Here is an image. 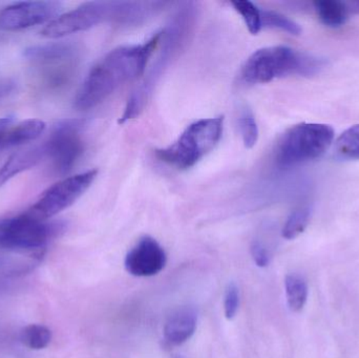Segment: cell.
Returning <instances> with one entry per match:
<instances>
[{
    "label": "cell",
    "instance_id": "obj_1",
    "mask_svg": "<svg viewBox=\"0 0 359 358\" xmlns=\"http://www.w3.org/2000/svg\"><path fill=\"white\" fill-rule=\"evenodd\" d=\"M161 32L139 46H120L105 55L90 69L75 99L79 111L94 109L122 85L143 75L147 63L159 48Z\"/></svg>",
    "mask_w": 359,
    "mask_h": 358
},
{
    "label": "cell",
    "instance_id": "obj_2",
    "mask_svg": "<svg viewBox=\"0 0 359 358\" xmlns=\"http://www.w3.org/2000/svg\"><path fill=\"white\" fill-rule=\"evenodd\" d=\"M196 8H198L194 2H185L182 4L168 27L161 31L159 55L142 83L128 98L123 115L120 118V123L139 117L144 111L158 82L191 39L198 17Z\"/></svg>",
    "mask_w": 359,
    "mask_h": 358
},
{
    "label": "cell",
    "instance_id": "obj_3",
    "mask_svg": "<svg viewBox=\"0 0 359 358\" xmlns=\"http://www.w3.org/2000/svg\"><path fill=\"white\" fill-rule=\"evenodd\" d=\"M23 57L31 69L36 88L44 94L67 90L75 79L81 50L73 42H53L25 48Z\"/></svg>",
    "mask_w": 359,
    "mask_h": 358
},
{
    "label": "cell",
    "instance_id": "obj_4",
    "mask_svg": "<svg viewBox=\"0 0 359 358\" xmlns=\"http://www.w3.org/2000/svg\"><path fill=\"white\" fill-rule=\"evenodd\" d=\"M322 62L288 46H269L253 53L242 69V79L249 84H264L291 75L309 76Z\"/></svg>",
    "mask_w": 359,
    "mask_h": 358
},
{
    "label": "cell",
    "instance_id": "obj_5",
    "mask_svg": "<svg viewBox=\"0 0 359 358\" xmlns=\"http://www.w3.org/2000/svg\"><path fill=\"white\" fill-rule=\"evenodd\" d=\"M224 117L207 118L190 124L174 144L158 149L160 161L178 170H189L210 153L223 134Z\"/></svg>",
    "mask_w": 359,
    "mask_h": 358
},
{
    "label": "cell",
    "instance_id": "obj_6",
    "mask_svg": "<svg viewBox=\"0 0 359 358\" xmlns=\"http://www.w3.org/2000/svg\"><path fill=\"white\" fill-rule=\"evenodd\" d=\"M334 140V130L320 123H301L285 132L276 151L280 167L289 168L322 157Z\"/></svg>",
    "mask_w": 359,
    "mask_h": 358
},
{
    "label": "cell",
    "instance_id": "obj_7",
    "mask_svg": "<svg viewBox=\"0 0 359 358\" xmlns=\"http://www.w3.org/2000/svg\"><path fill=\"white\" fill-rule=\"evenodd\" d=\"M61 221H42L27 212L0 219V248L8 250H34L43 248L65 230Z\"/></svg>",
    "mask_w": 359,
    "mask_h": 358
},
{
    "label": "cell",
    "instance_id": "obj_8",
    "mask_svg": "<svg viewBox=\"0 0 359 358\" xmlns=\"http://www.w3.org/2000/svg\"><path fill=\"white\" fill-rule=\"evenodd\" d=\"M124 1H90L59 15L42 29L46 38H62L92 29L103 22L122 25Z\"/></svg>",
    "mask_w": 359,
    "mask_h": 358
},
{
    "label": "cell",
    "instance_id": "obj_9",
    "mask_svg": "<svg viewBox=\"0 0 359 358\" xmlns=\"http://www.w3.org/2000/svg\"><path fill=\"white\" fill-rule=\"evenodd\" d=\"M86 121L81 119L61 120L53 128L44 143L46 158L53 172L65 176L73 170L86 149L83 130Z\"/></svg>",
    "mask_w": 359,
    "mask_h": 358
},
{
    "label": "cell",
    "instance_id": "obj_10",
    "mask_svg": "<svg viewBox=\"0 0 359 358\" xmlns=\"http://www.w3.org/2000/svg\"><path fill=\"white\" fill-rule=\"evenodd\" d=\"M96 170H88L59 181L46 189L35 204L27 210L34 218L48 221L71 207L90 188L96 179Z\"/></svg>",
    "mask_w": 359,
    "mask_h": 358
},
{
    "label": "cell",
    "instance_id": "obj_11",
    "mask_svg": "<svg viewBox=\"0 0 359 358\" xmlns=\"http://www.w3.org/2000/svg\"><path fill=\"white\" fill-rule=\"evenodd\" d=\"M62 4L57 1H25L11 4L0 11V29L16 32L52 21Z\"/></svg>",
    "mask_w": 359,
    "mask_h": 358
},
{
    "label": "cell",
    "instance_id": "obj_12",
    "mask_svg": "<svg viewBox=\"0 0 359 358\" xmlns=\"http://www.w3.org/2000/svg\"><path fill=\"white\" fill-rule=\"evenodd\" d=\"M168 263L165 250L151 237H144L126 254V271L138 277H154L163 270Z\"/></svg>",
    "mask_w": 359,
    "mask_h": 358
},
{
    "label": "cell",
    "instance_id": "obj_13",
    "mask_svg": "<svg viewBox=\"0 0 359 358\" xmlns=\"http://www.w3.org/2000/svg\"><path fill=\"white\" fill-rule=\"evenodd\" d=\"M198 315L191 307H182L175 311L164 326V338L170 346L187 342L196 329Z\"/></svg>",
    "mask_w": 359,
    "mask_h": 358
},
{
    "label": "cell",
    "instance_id": "obj_14",
    "mask_svg": "<svg viewBox=\"0 0 359 358\" xmlns=\"http://www.w3.org/2000/svg\"><path fill=\"white\" fill-rule=\"evenodd\" d=\"M46 158V151L44 143L15 153L0 167V186L6 184L21 172L31 170Z\"/></svg>",
    "mask_w": 359,
    "mask_h": 358
},
{
    "label": "cell",
    "instance_id": "obj_15",
    "mask_svg": "<svg viewBox=\"0 0 359 358\" xmlns=\"http://www.w3.org/2000/svg\"><path fill=\"white\" fill-rule=\"evenodd\" d=\"M46 128V124L39 119H27L17 125L11 126L4 136L0 151L21 146V145L35 141L43 134Z\"/></svg>",
    "mask_w": 359,
    "mask_h": 358
},
{
    "label": "cell",
    "instance_id": "obj_16",
    "mask_svg": "<svg viewBox=\"0 0 359 358\" xmlns=\"http://www.w3.org/2000/svg\"><path fill=\"white\" fill-rule=\"evenodd\" d=\"M314 8L320 21L329 27H339L345 25L350 15L346 1L318 0L314 2Z\"/></svg>",
    "mask_w": 359,
    "mask_h": 358
},
{
    "label": "cell",
    "instance_id": "obj_17",
    "mask_svg": "<svg viewBox=\"0 0 359 358\" xmlns=\"http://www.w3.org/2000/svg\"><path fill=\"white\" fill-rule=\"evenodd\" d=\"M285 289L289 308L293 312H299L307 303L308 286L305 280L297 275H287Z\"/></svg>",
    "mask_w": 359,
    "mask_h": 358
},
{
    "label": "cell",
    "instance_id": "obj_18",
    "mask_svg": "<svg viewBox=\"0 0 359 358\" xmlns=\"http://www.w3.org/2000/svg\"><path fill=\"white\" fill-rule=\"evenodd\" d=\"M20 340L32 350H42L50 345L52 331L43 325L27 326L21 331Z\"/></svg>",
    "mask_w": 359,
    "mask_h": 358
},
{
    "label": "cell",
    "instance_id": "obj_19",
    "mask_svg": "<svg viewBox=\"0 0 359 358\" xmlns=\"http://www.w3.org/2000/svg\"><path fill=\"white\" fill-rule=\"evenodd\" d=\"M335 151L344 159L359 160V124L339 136L335 142Z\"/></svg>",
    "mask_w": 359,
    "mask_h": 358
},
{
    "label": "cell",
    "instance_id": "obj_20",
    "mask_svg": "<svg viewBox=\"0 0 359 358\" xmlns=\"http://www.w3.org/2000/svg\"><path fill=\"white\" fill-rule=\"evenodd\" d=\"M234 10L242 16L247 29L252 35H257L263 29L262 27L261 8L249 0H236L231 1Z\"/></svg>",
    "mask_w": 359,
    "mask_h": 358
},
{
    "label": "cell",
    "instance_id": "obj_21",
    "mask_svg": "<svg viewBox=\"0 0 359 358\" xmlns=\"http://www.w3.org/2000/svg\"><path fill=\"white\" fill-rule=\"evenodd\" d=\"M309 207H299L289 216L283 228V237L287 240H293L304 233L310 220Z\"/></svg>",
    "mask_w": 359,
    "mask_h": 358
},
{
    "label": "cell",
    "instance_id": "obj_22",
    "mask_svg": "<svg viewBox=\"0 0 359 358\" xmlns=\"http://www.w3.org/2000/svg\"><path fill=\"white\" fill-rule=\"evenodd\" d=\"M262 27L282 29L291 35H299L302 29L299 25L291 19L273 11L261 10Z\"/></svg>",
    "mask_w": 359,
    "mask_h": 358
},
{
    "label": "cell",
    "instance_id": "obj_23",
    "mask_svg": "<svg viewBox=\"0 0 359 358\" xmlns=\"http://www.w3.org/2000/svg\"><path fill=\"white\" fill-rule=\"evenodd\" d=\"M238 128L242 135L243 143L246 149H252L259 140V126L257 120L249 111H244L238 120Z\"/></svg>",
    "mask_w": 359,
    "mask_h": 358
},
{
    "label": "cell",
    "instance_id": "obj_24",
    "mask_svg": "<svg viewBox=\"0 0 359 358\" xmlns=\"http://www.w3.org/2000/svg\"><path fill=\"white\" fill-rule=\"evenodd\" d=\"M240 308V290L234 283L229 284L224 296V312L226 319H232Z\"/></svg>",
    "mask_w": 359,
    "mask_h": 358
},
{
    "label": "cell",
    "instance_id": "obj_25",
    "mask_svg": "<svg viewBox=\"0 0 359 358\" xmlns=\"http://www.w3.org/2000/svg\"><path fill=\"white\" fill-rule=\"evenodd\" d=\"M251 256L257 266L265 268L270 264V254L266 246L259 240H255L251 245Z\"/></svg>",
    "mask_w": 359,
    "mask_h": 358
},
{
    "label": "cell",
    "instance_id": "obj_26",
    "mask_svg": "<svg viewBox=\"0 0 359 358\" xmlns=\"http://www.w3.org/2000/svg\"><path fill=\"white\" fill-rule=\"evenodd\" d=\"M17 83L10 78L0 80V102L10 97L16 90Z\"/></svg>",
    "mask_w": 359,
    "mask_h": 358
},
{
    "label": "cell",
    "instance_id": "obj_27",
    "mask_svg": "<svg viewBox=\"0 0 359 358\" xmlns=\"http://www.w3.org/2000/svg\"><path fill=\"white\" fill-rule=\"evenodd\" d=\"M12 117L0 118V146H1V143L4 141L6 132L12 126Z\"/></svg>",
    "mask_w": 359,
    "mask_h": 358
},
{
    "label": "cell",
    "instance_id": "obj_28",
    "mask_svg": "<svg viewBox=\"0 0 359 358\" xmlns=\"http://www.w3.org/2000/svg\"><path fill=\"white\" fill-rule=\"evenodd\" d=\"M349 14H359V1H346Z\"/></svg>",
    "mask_w": 359,
    "mask_h": 358
},
{
    "label": "cell",
    "instance_id": "obj_29",
    "mask_svg": "<svg viewBox=\"0 0 359 358\" xmlns=\"http://www.w3.org/2000/svg\"><path fill=\"white\" fill-rule=\"evenodd\" d=\"M180 358V357H179Z\"/></svg>",
    "mask_w": 359,
    "mask_h": 358
}]
</instances>
